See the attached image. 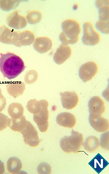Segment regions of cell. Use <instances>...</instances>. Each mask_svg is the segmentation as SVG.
Here are the masks:
<instances>
[{"label": "cell", "instance_id": "6da1fadb", "mask_svg": "<svg viewBox=\"0 0 109 174\" xmlns=\"http://www.w3.org/2000/svg\"><path fill=\"white\" fill-rule=\"evenodd\" d=\"M0 71L4 77L9 79L19 75L26 68L22 58L13 53H0Z\"/></svg>", "mask_w": 109, "mask_h": 174}, {"label": "cell", "instance_id": "7a4b0ae2", "mask_svg": "<svg viewBox=\"0 0 109 174\" xmlns=\"http://www.w3.org/2000/svg\"><path fill=\"white\" fill-rule=\"evenodd\" d=\"M62 31L59 37L61 44H74L78 41L81 30L77 21L71 19L65 20L62 23Z\"/></svg>", "mask_w": 109, "mask_h": 174}, {"label": "cell", "instance_id": "3957f363", "mask_svg": "<svg viewBox=\"0 0 109 174\" xmlns=\"http://www.w3.org/2000/svg\"><path fill=\"white\" fill-rule=\"evenodd\" d=\"M84 142L83 135L78 131L72 130L71 135L65 136L60 141L62 150L67 153H76L81 149Z\"/></svg>", "mask_w": 109, "mask_h": 174}, {"label": "cell", "instance_id": "277c9868", "mask_svg": "<svg viewBox=\"0 0 109 174\" xmlns=\"http://www.w3.org/2000/svg\"><path fill=\"white\" fill-rule=\"evenodd\" d=\"M83 35L82 41L84 44L94 46L100 42V35L94 29L92 23L88 21L85 22L83 25Z\"/></svg>", "mask_w": 109, "mask_h": 174}, {"label": "cell", "instance_id": "5b68a950", "mask_svg": "<svg viewBox=\"0 0 109 174\" xmlns=\"http://www.w3.org/2000/svg\"><path fill=\"white\" fill-rule=\"evenodd\" d=\"M20 132L22 135L25 143L31 147L37 146L41 142L36 129L28 121L25 127Z\"/></svg>", "mask_w": 109, "mask_h": 174}, {"label": "cell", "instance_id": "8992f818", "mask_svg": "<svg viewBox=\"0 0 109 174\" xmlns=\"http://www.w3.org/2000/svg\"><path fill=\"white\" fill-rule=\"evenodd\" d=\"M98 70L97 64L93 61H88L83 64L79 70L80 79L86 82L91 80L96 75Z\"/></svg>", "mask_w": 109, "mask_h": 174}, {"label": "cell", "instance_id": "52a82bcc", "mask_svg": "<svg viewBox=\"0 0 109 174\" xmlns=\"http://www.w3.org/2000/svg\"><path fill=\"white\" fill-rule=\"evenodd\" d=\"M49 104L46 105L37 113L34 114L33 115L34 122L37 124L40 130L42 133L46 132L49 126Z\"/></svg>", "mask_w": 109, "mask_h": 174}, {"label": "cell", "instance_id": "ba28073f", "mask_svg": "<svg viewBox=\"0 0 109 174\" xmlns=\"http://www.w3.org/2000/svg\"><path fill=\"white\" fill-rule=\"evenodd\" d=\"M19 31L11 29L4 25L0 26V42L3 44L18 46Z\"/></svg>", "mask_w": 109, "mask_h": 174}, {"label": "cell", "instance_id": "9c48e42d", "mask_svg": "<svg viewBox=\"0 0 109 174\" xmlns=\"http://www.w3.org/2000/svg\"><path fill=\"white\" fill-rule=\"evenodd\" d=\"M6 22L8 26L16 29L24 28L27 23L25 17L19 14L17 10L14 11L8 14Z\"/></svg>", "mask_w": 109, "mask_h": 174}, {"label": "cell", "instance_id": "30bf717a", "mask_svg": "<svg viewBox=\"0 0 109 174\" xmlns=\"http://www.w3.org/2000/svg\"><path fill=\"white\" fill-rule=\"evenodd\" d=\"M90 114L102 116L105 112L106 107L103 99L98 96L92 97L88 103Z\"/></svg>", "mask_w": 109, "mask_h": 174}, {"label": "cell", "instance_id": "8fae6325", "mask_svg": "<svg viewBox=\"0 0 109 174\" xmlns=\"http://www.w3.org/2000/svg\"><path fill=\"white\" fill-rule=\"evenodd\" d=\"M89 121L91 126L99 132H105L109 129L108 120L102 116L90 114Z\"/></svg>", "mask_w": 109, "mask_h": 174}, {"label": "cell", "instance_id": "7c38bea8", "mask_svg": "<svg viewBox=\"0 0 109 174\" xmlns=\"http://www.w3.org/2000/svg\"><path fill=\"white\" fill-rule=\"evenodd\" d=\"M61 100L63 107L71 110L75 108L78 105L79 99L77 94L74 91L61 92Z\"/></svg>", "mask_w": 109, "mask_h": 174}, {"label": "cell", "instance_id": "4fadbf2b", "mask_svg": "<svg viewBox=\"0 0 109 174\" xmlns=\"http://www.w3.org/2000/svg\"><path fill=\"white\" fill-rule=\"evenodd\" d=\"M72 54L70 46L61 44L54 55L53 60L58 64H62L69 58Z\"/></svg>", "mask_w": 109, "mask_h": 174}, {"label": "cell", "instance_id": "5bb4252c", "mask_svg": "<svg viewBox=\"0 0 109 174\" xmlns=\"http://www.w3.org/2000/svg\"><path fill=\"white\" fill-rule=\"evenodd\" d=\"M52 46V40L47 36L37 37L33 44L34 49L40 54L47 52L51 48Z\"/></svg>", "mask_w": 109, "mask_h": 174}, {"label": "cell", "instance_id": "9a60e30c", "mask_svg": "<svg viewBox=\"0 0 109 174\" xmlns=\"http://www.w3.org/2000/svg\"><path fill=\"white\" fill-rule=\"evenodd\" d=\"M56 121L60 126L70 128H74L77 122L74 115L72 113L67 112L62 113L58 115Z\"/></svg>", "mask_w": 109, "mask_h": 174}, {"label": "cell", "instance_id": "2e32d148", "mask_svg": "<svg viewBox=\"0 0 109 174\" xmlns=\"http://www.w3.org/2000/svg\"><path fill=\"white\" fill-rule=\"evenodd\" d=\"M6 88L9 95L16 99L23 94L25 86L24 83L21 81H16L9 83Z\"/></svg>", "mask_w": 109, "mask_h": 174}, {"label": "cell", "instance_id": "e0dca14e", "mask_svg": "<svg viewBox=\"0 0 109 174\" xmlns=\"http://www.w3.org/2000/svg\"><path fill=\"white\" fill-rule=\"evenodd\" d=\"M88 164L99 174L108 165L109 163L98 153L89 162Z\"/></svg>", "mask_w": 109, "mask_h": 174}, {"label": "cell", "instance_id": "ac0fdd59", "mask_svg": "<svg viewBox=\"0 0 109 174\" xmlns=\"http://www.w3.org/2000/svg\"><path fill=\"white\" fill-rule=\"evenodd\" d=\"M35 35L33 32L29 30L19 32L18 35V47L31 45L35 40Z\"/></svg>", "mask_w": 109, "mask_h": 174}, {"label": "cell", "instance_id": "d6986e66", "mask_svg": "<svg viewBox=\"0 0 109 174\" xmlns=\"http://www.w3.org/2000/svg\"><path fill=\"white\" fill-rule=\"evenodd\" d=\"M83 145L85 150L90 153L96 152L99 148L100 146L99 138L94 136L87 137Z\"/></svg>", "mask_w": 109, "mask_h": 174}, {"label": "cell", "instance_id": "ffe728a7", "mask_svg": "<svg viewBox=\"0 0 109 174\" xmlns=\"http://www.w3.org/2000/svg\"><path fill=\"white\" fill-rule=\"evenodd\" d=\"M48 104H49L48 102L46 100L37 101L34 99L29 100L26 106L28 110L34 114L37 113L43 107Z\"/></svg>", "mask_w": 109, "mask_h": 174}, {"label": "cell", "instance_id": "44dd1931", "mask_svg": "<svg viewBox=\"0 0 109 174\" xmlns=\"http://www.w3.org/2000/svg\"><path fill=\"white\" fill-rule=\"evenodd\" d=\"M22 168V163L18 158L13 157L9 158L7 162V168L10 173H18Z\"/></svg>", "mask_w": 109, "mask_h": 174}, {"label": "cell", "instance_id": "7402d4cb", "mask_svg": "<svg viewBox=\"0 0 109 174\" xmlns=\"http://www.w3.org/2000/svg\"><path fill=\"white\" fill-rule=\"evenodd\" d=\"M8 111L11 118L17 119L23 115L24 109L22 105L18 103H13L8 106Z\"/></svg>", "mask_w": 109, "mask_h": 174}, {"label": "cell", "instance_id": "603a6c76", "mask_svg": "<svg viewBox=\"0 0 109 174\" xmlns=\"http://www.w3.org/2000/svg\"><path fill=\"white\" fill-rule=\"evenodd\" d=\"M9 127L13 131L20 132L25 126L27 122L25 116L14 119L11 118Z\"/></svg>", "mask_w": 109, "mask_h": 174}, {"label": "cell", "instance_id": "cb8c5ba5", "mask_svg": "<svg viewBox=\"0 0 109 174\" xmlns=\"http://www.w3.org/2000/svg\"><path fill=\"white\" fill-rule=\"evenodd\" d=\"M100 1V3L98 2L97 3L99 8V20L104 21H109V5H107V1Z\"/></svg>", "mask_w": 109, "mask_h": 174}, {"label": "cell", "instance_id": "d4e9b609", "mask_svg": "<svg viewBox=\"0 0 109 174\" xmlns=\"http://www.w3.org/2000/svg\"><path fill=\"white\" fill-rule=\"evenodd\" d=\"M41 12L37 10H31L29 12L26 16L28 23L31 24H35L39 22L42 19Z\"/></svg>", "mask_w": 109, "mask_h": 174}, {"label": "cell", "instance_id": "484cf974", "mask_svg": "<svg viewBox=\"0 0 109 174\" xmlns=\"http://www.w3.org/2000/svg\"><path fill=\"white\" fill-rule=\"evenodd\" d=\"M20 0H0V8L3 10L8 11L15 9L20 2Z\"/></svg>", "mask_w": 109, "mask_h": 174}, {"label": "cell", "instance_id": "4316f807", "mask_svg": "<svg viewBox=\"0 0 109 174\" xmlns=\"http://www.w3.org/2000/svg\"><path fill=\"white\" fill-rule=\"evenodd\" d=\"M37 72L34 70H31L28 71L24 77V80L26 83L31 84L35 82L38 78Z\"/></svg>", "mask_w": 109, "mask_h": 174}, {"label": "cell", "instance_id": "83f0119b", "mask_svg": "<svg viewBox=\"0 0 109 174\" xmlns=\"http://www.w3.org/2000/svg\"><path fill=\"white\" fill-rule=\"evenodd\" d=\"M109 139L108 131L104 132L101 135L100 141V145L106 151L109 150Z\"/></svg>", "mask_w": 109, "mask_h": 174}, {"label": "cell", "instance_id": "f1b7e54d", "mask_svg": "<svg viewBox=\"0 0 109 174\" xmlns=\"http://www.w3.org/2000/svg\"><path fill=\"white\" fill-rule=\"evenodd\" d=\"M96 26L101 32L105 34L109 33V21H104L98 20Z\"/></svg>", "mask_w": 109, "mask_h": 174}, {"label": "cell", "instance_id": "f546056e", "mask_svg": "<svg viewBox=\"0 0 109 174\" xmlns=\"http://www.w3.org/2000/svg\"><path fill=\"white\" fill-rule=\"evenodd\" d=\"M37 171L39 174H50L51 173V167L48 163L42 162L38 166Z\"/></svg>", "mask_w": 109, "mask_h": 174}, {"label": "cell", "instance_id": "4dcf8cb0", "mask_svg": "<svg viewBox=\"0 0 109 174\" xmlns=\"http://www.w3.org/2000/svg\"><path fill=\"white\" fill-rule=\"evenodd\" d=\"M10 121V119L7 116L0 113V131L9 126Z\"/></svg>", "mask_w": 109, "mask_h": 174}, {"label": "cell", "instance_id": "1f68e13d", "mask_svg": "<svg viewBox=\"0 0 109 174\" xmlns=\"http://www.w3.org/2000/svg\"><path fill=\"white\" fill-rule=\"evenodd\" d=\"M6 104V98L2 94L0 88V112L2 111L5 108Z\"/></svg>", "mask_w": 109, "mask_h": 174}, {"label": "cell", "instance_id": "d6a6232c", "mask_svg": "<svg viewBox=\"0 0 109 174\" xmlns=\"http://www.w3.org/2000/svg\"><path fill=\"white\" fill-rule=\"evenodd\" d=\"M5 167L3 163L0 160V174H3L5 172Z\"/></svg>", "mask_w": 109, "mask_h": 174}]
</instances>
